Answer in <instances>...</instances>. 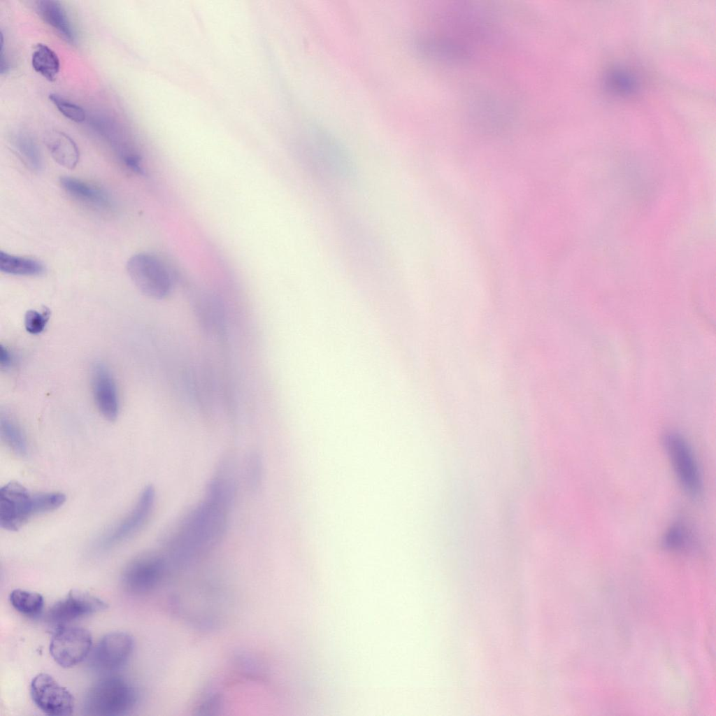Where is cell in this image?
<instances>
[{"mask_svg":"<svg viewBox=\"0 0 716 716\" xmlns=\"http://www.w3.org/2000/svg\"><path fill=\"white\" fill-rule=\"evenodd\" d=\"M233 500L206 490L204 499L168 534L169 560L186 563L213 550L224 536Z\"/></svg>","mask_w":716,"mask_h":716,"instance_id":"6da1fadb","label":"cell"},{"mask_svg":"<svg viewBox=\"0 0 716 716\" xmlns=\"http://www.w3.org/2000/svg\"><path fill=\"white\" fill-rule=\"evenodd\" d=\"M66 500L59 492L32 493L16 481H10L0 489V526L10 531L20 529L32 517L54 511Z\"/></svg>","mask_w":716,"mask_h":716,"instance_id":"7a4b0ae2","label":"cell"},{"mask_svg":"<svg viewBox=\"0 0 716 716\" xmlns=\"http://www.w3.org/2000/svg\"><path fill=\"white\" fill-rule=\"evenodd\" d=\"M303 162L310 175L319 179L340 182L354 175L353 163L336 143L324 136L310 138L303 150Z\"/></svg>","mask_w":716,"mask_h":716,"instance_id":"3957f363","label":"cell"},{"mask_svg":"<svg viewBox=\"0 0 716 716\" xmlns=\"http://www.w3.org/2000/svg\"><path fill=\"white\" fill-rule=\"evenodd\" d=\"M135 689L122 678L106 676L94 684L85 695L84 708L92 715L117 716L128 713L136 704Z\"/></svg>","mask_w":716,"mask_h":716,"instance_id":"277c9868","label":"cell"},{"mask_svg":"<svg viewBox=\"0 0 716 716\" xmlns=\"http://www.w3.org/2000/svg\"><path fill=\"white\" fill-rule=\"evenodd\" d=\"M127 269L131 280L143 294L161 299L171 292L170 273L157 256L147 252L136 254L128 260Z\"/></svg>","mask_w":716,"mask_h":716,"instance_id":"5b68a950","label":"cell"},{"mask_svg":"<svg viewBox=\"0 0 716 716\" xmlns=\"http://www.w3.org/2000/svg\"><path fill=\"white\" fill-rule=\"evenodd\" d=\"M169 559L164 554L148 552L136 556L125 566L122 576L124 589L134 594L154 590L162 581Z\"/></svg>","mask_w":716,"mask_h":716,"instance_id":"8992f818","label":"cell"},{"mask_svg":"<svg viewBox=\"0 0 716 716\" xmlns=\"http://www.w3.org/2000/svg\"><path fill=\"white\" fill-rule=\"evenodd\" d=\"M155 502V488L148 485L141 492L131 510L98 539V547L103 550L113 548L138 533L148 521Z\"/></svg>","mask_w":716,"mask_h":716,"instance_id":"52a82bcc","label":"cell"},{"mask_svg":"<svg viewBox=\"0 0 716 716\" xmlns=\"http://www.w3.org/2000/svg\"><path fill=\"white\" fill-rule=\"evenodd\" d=\"M92 649L90 632L80 626L59 625L52 633L49 650L61 666L69 668L83 661Z\"/></svg>","mask_w":716,"mask_h":716,"instance_id":"ba28073f","label":"cell"},{"mask_svg":"<svg viewBox=\"0 0 716 716\" xmlns=\"http://www.w3.org/2000/svg\"><path fill=\"white\" fill-rule=\"evenodd\" d=\"M663 445L682 488L690 495L697 496L701 490V478L692 450L683 437L668 432L663 437Z\"/></svg>","mask_w":716,"mask_h":716,"instance_id":"9c48e42d","label":"cell"},{"mask_svg":"<svg viewBox=\"0 0 716 716\" xmlns=\"http://www.w3.org/2000/svg\"><path fill=\"white\" fill-rule=\"evenodd\" d=\"M30 695L35 705L46 715L64 716L73 712L75 702L71 693L48 673H39L32 679Z\"/></svg>","mask_w":716,"mask_h":716,"instance_id":"30bf717a","label":"cell"},{"mask_svg":"<svg viewBox=\"0 0 716 716\" xmlns=\"http://www.w3.org/2000/svg\"><path fill=\"white\" fill-rule=\"evenodd\" d=\"M133 649L134 639L129 633L124 631L108 633L92 650L91 664L101 672L115 671L127 662Z\"/></svg>","mask_w":716,"mask_h":716,"instance_id":"8fae6325","label":"cell"},{"mask_svg":"<svg viewBox=\"0 0 716 716\" xmlns=\"http://www.w3.org/2000/svg\"><path fill=\"white\" fill-rule=\"evenodd\" d=\"M107 608V603L100 598L85 591L71 589L50 608L47 618L57 626L64 625Z\"/></svg>","mask_w":716,"mask_h":716,"instance_id":"7c38bea8","label":"cell"},{"mask_svg":"<svg viewBox=\"0 0 716 716\" xmlns=\"http://www.w3.org/2000/svg\"><path fill=\"white\" fill-rule=\"evenodd\" d=\"M91 385L95 403L107 420H115L119 413L120 401L115 381L106 365L95 364L91 372Z\"/></svg>","mask_w":716,"mask_h":716,"instance_id":"4fadbf2b","label":"cell"},{"mask_svg":"<svg viewBox=\"0 0 716 716\" xmlns=\"http://www.w3.org/2000/svg\"><path fill=\"white\" fill-rule=\"evenodd\" d=\"M60 184L69 194L84 203L99 208H108L110 206L106 192L92 183L64 176L60 178Z\"/></svg>","mask_w":716,"mask_h":716,"instance_id":"5bb4252c","label":"cell"},{"mask_svg":"<svg viewBox=\"0 0 716 716\" xmlns=\"http://www.w3.org/2000/svg\"><path fill=\"white\" fill-rule=\"evenodd\" d=\"M36 8L41 18L57 31L66 41L74 43L76 33L62 3L55 0H39Z\"/></svg>","mask_w":716,"mask_h":716,"instance_id":"9a60e30c","label":"cell"},{"mask_svg":"<svg viewBox=\"0 0 716 716\" xmlns=\"http://www.w3.org/2000/svg\"><path fill=\"white\" fill-rule=\"evenodd\" d=\"M45 143L53 159L60 166L68 169L77 166L79 149L69 135L60 131H51L45 136Z\"/></svg>","mask_w":716,"mask_h":716,"instance_id":"2e32d148","label":"cell"},{"mask_svg":"<svg viewBox=\"0 0 716 716\" xmlns=\"http://www.w3.org/2000/svg\"><path fill=\"white\" fill-rule=\"evenodd\" d=\"M31 66L34 71L50 82L56 80L60 70L57 54L44 43L35 45L31 55Z\"/></svg>","mask_w":716,"mask_h":716,"instance_id":"e0dca14e","label":"cell"},{"mask_svg":"<svg viewBox=\"0 0 716 716\" xmlns=\"http://www.w3.org/2000/svg\"><path fill=\"white\" fill-rule=\"evenodd\" d=\"M0 270L11 275H38L45 271V267L36 259L16 256L1 250Z\"/></svg>","mask_w":716,"mask_h":716,"instance_id":"ac0fdd59","label":"cell"},{"mask_svg":"<svg viewBox=\"0 0 716 716\" xmlns=\"http://www.w3.org/2000/svg\"><path fill=\"white\" fill-rule=\"evenodd\" d=\"M9 601L17 612L29 617L41 615L44 607V599L41 594L22 589L13 590Z\"/></svg>","mask_w":716,"mask_h":716,"instance_id":"d6986e66","label":"cell"},{"mask_svg":"<svg viewBox=\"0 0 716 716\" xmlns=\"http://www.w3.org/2000/svg\"><path fill=\"white\" fill-rule=\"evenodd\" d=\"M13 145L22 161L31 170L39 171L43 166L40 150L29 134L17 133L13 139Z\"/></svg>","mask_w":716,"mask_h":716,"instance_id":"ffe728a7","label":"cell"},{"mask_svg":"<svg viewBox=\"0 0 716 716\" xmlns=\"http://www.w3.org/2000/svg\"><path fill=\"white\" fill-rule=\"evenodd\" d=\"M0 432L3 441L14 454L20 457L27 454L28 448L26 437L14 420L8 416H1Z\"/></svg>","mask_w":716,"mask_h":716,"instance_id":"44dd1931","label":"cell"},{"mask_svg":"<svg viewBox=\"0 0 716 716\" xmlns=\"http://www.w3.org/2000/svg\"><path fill=\"white\" fill-rule=\"evenodd\" d=\"M691 536L687 527L680 523L671 526L662 537V545L667 550H681L689 544Z\"/></svg>","mask_w":716,"mask_h":716,"instance_id":"7402d4cb","label":"cell"},{"mask_svg":"<svg viewBox=\"0 0 716 716\" xmlns=\"http://www.w3.org/2000/svg\"><path fill=\"white\" fill-rule=\"evenodd\" d=\"M49 99L64 117L76 123L85 120L86 113L80 106L64 99L57 94H49Z\"/></svg>","mask_w":716,"mask_h":716,"instance_id":"603a6c76","label":"cell"},{"mask_svg":"<svg viewBox=\"0 0 716 716\" xmlns=\"http://www.w3.org/2000/svg\"><path fill=\"white\" fill-rule=\"evenodd\" d=\"M50 312L44 309L42 312L36 310H28L24 316V327L26 330L31 334H38L42 332L49 320Z\"/></svg>","mask_w":716,"mask_h":716,"instance_id":"cb8c5ba5","label":"cell"},{"mask_svg":"<svg viewBox=\"0 0 716 716\" xmlns=\"http://www.w3.org/2000/svg\"><path fill=\"white\" fill-rule=\"evenodd\" d=\"M250 464L249 465V473L250 476L253 481V484H256L259 480L261 472V466L259 464V459L257 456L254 455L250 459Z\"/></svg>","mask_w":716,"mask_h":716,"instance_id":"d4e9b609","label":"cell"},{"mask_svg":"<svg viewBox=\"0 0 716 716\" xmlns=\"http://www.w3.org/2000/svg\"><path fill=\"white\" fill-rule=\"evenodd\" d=\"M3 45H4L3 36V34L1 33V54H0V55H1V59H0V62H1V64H0V72H1V74L7 73L8 71V70H9V64H8V62L7 61V59H6V57L5 56V54H4Z\"/></svg>","mask_w":716,"mask_h":716,"instance_id":"484cf974","label":"cell"},{"mask_svg":"<svg viewBox=\"0 0 716 716\" xmlns=\"http://www.w3.org/2000/svg\"><path fill=\"white\" fill-rule=\"evenodd\" d=\"M12 355L3 346L1 347L0 362L3 367L9 366L12 363Z\"/></svg>","mask_w":716,"mask_h":716,"instance_id":"4316f807","label":"cell"}]
</instances>
